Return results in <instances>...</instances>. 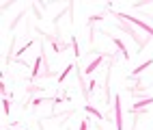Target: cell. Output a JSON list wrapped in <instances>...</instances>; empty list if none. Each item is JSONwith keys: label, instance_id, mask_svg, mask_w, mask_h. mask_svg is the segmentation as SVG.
Here are the masks:
<instances>
[{"label": "cell", "instance_id": "obj_1", "mask_svg": "<svg viewBox=\"0 0 153 130\" xmlns=\"http://www.w3.org/2000/svg\"><path fill=\"white\" fill-rule=\"evenodd\" d=\"M114 17L117 20H123V22H129V24H136L138 28H142V31H147L151 37H153V28L149 26V24H145L142 20H138V17H131V15H127V13H114Z\"/></svg>", "mask_w": 153, "mask_h": 130}, {"label": "cell", "instance_id": "obj_2", "mask_svg": "<svg viewBox=\"0 0 153 130\" xmlns=\"http://www.w3.org/2000/svg\"><path fill=\"white\" fill-rule=\"evenodd\" d=\"M114 119H117V130H123V98L114 95Z\"/></svg>", "mask_w": 153, "mask_h": 130}, {"label": "cell", "instance_id": "obj_3", "mask_svg": "<svg viewBox=\"0 0 153 130\" xmlns=\"http://www.w3.org/2000/svg\"><path fill=\"white\" fill-rule=\"evenodd\" d=\"M101 63H104V54H99L97 59H93V61H91V63L86 65V69H84V74H86V76H88V74H93V72H95V69H97V67H99Z\"/></svg>", "mask_w": 153, "mask_h": 130}, {"label": "cell", "instance_id": "obj_4", "mask_svg": "<svg viewBox=\"0 0 153 130\" xmlns=\"http://www.w3.org/2000/svg\"><path fill=\"white\" fill-rule=\"evenodd\" d=\"M41 61H43V54H39L37 59H35V63H33V72H30V78H39L41 76V72H39V67H41Z\"/></svg>", "mask_w": 153, "mask_h": 130}, {"label": "cell", "instance_id": "obj_5", "mask_svg": "<svg viewBox=\"0 0 153 130\" xmlns=\"http://www.w3.org/2000/svg\"><path fill=\"white\" fill-rule=\"evenodd\" d=\"M149 104H153V98H145V100H138V102H136L134 106H131V111H134V113H138L140 108H147Z\"/></svg>", "mask_w": 153, "mask_h": 130}, {"label": "cell", "instance_id": "obj_6", "mask_svg": "<svg viewBox=\"0 0 153 130\" xmlns=\"http://www.w3.org/2000/svg\"><path fill=\"white\" fill-rule=\"evenodd\" d=\"M112 41H114V46L121 50V52H123V59H125V61H127V59H129V52H127V48H125V44L123 41H121V39L119 37H112Z\"/></svg>", "mask_w": 153, "mask_h": 130}, {"label": "cell", "instance_id": "obj_7", "mask_svg": "<svg viewBox=\"0 0 153 130\" xmlns=\"http://www.w3.org/2000/svg\"><path fill=\"white\" fill-rule=\"evenodd\" d=\"M74 69H76V65H74V63H69V65H67V67L63 69V74L58 76V85H63V83H65V78H67V76H69L71 72H74Z\"/></svg>", "mask_w": 153, "mask_h": 130}, {"label": "cell", "instance_id": "obj_8", "mask_svg": "<svg viewBox=\"0 0 153 130\" xmlns=\"http://www.w3.org/2000/svg\"><path fill=\"white\" fill-rule=\"evenodd\" d=\"M153 65V59H149V61H145V63H142V65H138V67H134V69H131V76H138L140 72H145V69L147 67H151Z\"/></svg>", "mask_w": 153, "mask_h": 130}, {"label": "cell", "instance_id": "obj_9", "mask_svg": "<svg viewBox=\"0 0 153 130\" xmlns=\"http://www.w3.org/2000/svg\"><path fill=\"white\" fill-rule=\"evenodd\" d=\"M84 111H86L88 115H93V117H97L99 122H101V117H104V115H101V111H97V108H95L93 104H84Z\"/></svg>", "mask_w": 153, "mask_h": 130}, {"label": "cell", "instance_id": "obj_10", "mask_svg": "<svg viewBox=\"0 0 153 130\" xmlns=\"http://www.w3.org/2000/svg\"><path fill=\"white\" fill-rule=\"evenodd\" d=\"M71 44H74V54H76V56H80V54H82V52H80V46H78V39H76V37H71Z\"/></svg>", "mask_w": 153, "mask_h": 130}, {"label": "cell", "instance_id": "obj_11", "mask_svg": "<svg viewBox=\"0 0 153 130\" xmlns=\"http://www.w3.org/2000/svg\"><path fill=\"white\" fill-rule=\"evenodd\" d=\"M95 87H97V83H95V80H91V85H88V93H93V91H95Z\"/></svg>", "mask_w": 153, "mask_h": 130}, {"label": "cell", "instance_id": "obj_12", "mask_svg": "<svg viewBox=\"0 0 153 130\" xmlns=\"http://www.w3.org/2000/svg\"><path fill=\"white\" fill-rule=\"evenodd\" d=\"M2 104H4V113H9V111H11V102H9V100H4Z\"/></svg>", "mask_w": 153, "mask_h": 130}, {"label": "cell", "instance_id": "obj_13", "mask_svg": "<svg viewBox=\"0 0 153 130\" xmlns=\"http://www.w3.org/2000/svg\"><path fill=\"white\" fill-rule=\"evenodd\" d=\"M80 130H88V119H84V122L80 124Z\"/></svg>", "mask_w": 153, "mask_h": 130}]
</instances>
